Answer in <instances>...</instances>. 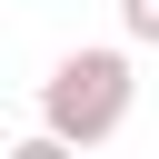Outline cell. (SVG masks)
I'll return each mask as SVG.
<instances>
[{"instance_id": "1", "label": "cell", "mask_w": 159, "mask_h": 159, "mask_svg": "<svg viewBox=\"0 0 159 159\" xmlns=\"http://www.w3.org/2000/svg\"><path fill=\"white\" fill-rule=\"evenodd\" d=\"M129 99H139L129 50H70V60L50 70V89H40V129H50L60 149H99V139L129 129Z\"/></svg>"}, {"instance_id": "2", "label": "cell", "mask_w": 159, "mask_h": 159, "mask_svg": "<svg viewBox=\"0 0 159 159\" xmlns=\"http://www.w3.org/2000/svg\"><path fill=\"white\" fill-rule=\"evenodd\" d=\"M119 30H129V40H149V50H159V0H119Z\"/></svg>"}]
</instances>
